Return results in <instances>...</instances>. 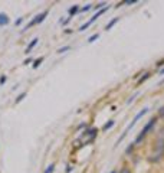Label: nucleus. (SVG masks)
I'll use <instances>...</instances> for the list:
<instances>
[{
    "label": "nucleus",
    "mask_w": 164,
    "mask_h": 173,
    "mask_svg": "<svg viewBox=\"0 0 164 173\" xmlns=\"http://www.w3.org/2000/svg\"><path fill=\"white\" fill-rule=\"evenodd\" d=\"M48 14H49V10H45V12H42L40 14H38V16H35V17H33V19L30 20L29 23H27L26 26H25V29H23V32H25V30H27V29H30L32 26H36V25H39V23H42V22H43V20L46 19V16H48Z\"/></svg>",
    "instance_id": "obj_1"
},
{
    "label": "nucleus",
    "mask_w": 164,
    "mask_h": 173,
    "mask_svg": "<svg viewBox=\"0 0 164 173\" xmlns=\"http://www.w3.org/2000/svg\"><path fill=\"white\" fill-rule=\"evenodd\" d=\"M156 123H157V118H156V117H154V118H151V120L148 121V123H147V126H145L144 128L141 130V133L147 136V133L150 131V130H151V128H153V127H154V124H156Z\"/></svg>",
    "instance_id": "obj_2"
},
{
    "label": "nucleus",
    "mask_w": 164,
    "mask_h": 173,
    "mask_svg": "<svg viewBox=\"0 0 164 173\" xmlns=\"http://www.w3.org/2000/svg\"><path fill=\"white\" fill-rule=\"evenodd\" d=\"M95 20H97V17H95V16H92L91 19L88 20L86 23H84V25H82V26L79 27L78 30H79V32H84V30H86V29H88V27L91 26V25H92V23H94V22H95Z\"/></svg>",
    "instance_id": "obj_3"
},
{
    "label": "nucleus",
    "mask_w": 164,
    "mask_h": 173,
    "mask_svg": "<svg viewBox=\"0 0 164 173\" xmlns=\"http://www.w3.org/2000/svg\"><path fill=\"white\" fill-rule=\"evenodd\" d=\"M10 23V19H9V16L6 13H0V27L2 26H6Z\"/></svg>",
    "instance_id": "obj_4"
},
{
    "label": "nucleus",
    "mask_w": 164,
    "mask_h": 173,
    "mask_svg": "<svg viewBox=\"0 0 164 173\" xmlns=\"http://www.w3.org/2000/svg\"><path fill=\"white\" fill-rule=\"evenodd\" d=\"M148 113V108H143V110H141V111H140V113L137 114V115H135V117H134V120L131 121V123H134V124H137V121L140 120V118H141V117H144L145 114Z\"/></svg>",
    "instance_id": "obj_5"
},
{
    "label": "nucleus",
    "mask_w": 164,
    "mask_h": 173,
    "mask_svg": "<svg viewBox=\"0 0 164 173\" xmlns=\"http://www.w3.org/2000/svg\"><path fill=\"white\" fill-rule=\"evenodd\" d=\"M38 42H39V39H38V38H35V39H33L32 42H30V43L27 45V48H26V51H25V53L32 52V49H33L35 46H36V45H38Z\"/></svg>",
    "instance_id": "obj_6"
},
{
    "label": "nucleus",
    "mask_w": 164,
    "mask_h": 173,
    "mask_svg": "<svg viewBox=\"0 0 164 173\" xmlns=\"http://www.w3.org/2000/svg\"><path fill=\"white\" fill-rule=\"evenodd\" d=\"M117 22H118V17H114V19H112L110 23H107V26H105V30H110V29H112V26H114Z\"/></svg>",
    "instance_id": "obj_7"
},
{
    "label": "nucleus",
    "mask_w": 164,
    "mask_h": 173,
    "mask_svg": "<svg viewBox=\"0 0 164 173\" xmlns=\"http://www.w3.org/2000/svg\"><path fill=\"white\" fill-rule=\"evenodd\" d=\"M78 12H79V6H78V5H75V6H72L71 9H69V16L72 17L73 14H76Z\"/></svg>",
    "instance_id": "obj_8"
},
{
    "label": "nucleus",
    "mask_w": 164,
    "mask_h": 173,
    "mask_svg": "<svg viewBox=\"0 0 164 173\" xmlns=\"http://www.w3.org/2000/svg\"><path fill=\"white\" fill-rule=\"evenodd\" d=\"M148 78H150V74H148V72H145L144 75H143V77H141V78H140V80L137 81V85H141V84H143L144 81H147Z\"/></svg>",
    "instance_id": "obj_9"
},
{
    "label": "nucleus",
    "mask_w": 164,
    "mask_h": 173,
    "mask_svg": "<svg viewBox=\"0 0 164 173\" xmlns=\"http://www.w3.org/2000/svg\"><path fill=\"white\" fill-rule=\"evenodd\" d=\"M114 124H115V121H114V120H110L108 123H107V124H105L104 127H102V131H107L108 128H111V127H114Z\"/></svg>",
    "instance_id": "obj_10"
},
{
    "label": "nucleus",
    "mask_w": 164,
    "mask_h": 173,
    "mask_svg": "<svg viewBox=\"0 0 164 173\" xmlns=\"http://www.w3.org/2000/svg\"><path fill=\"white\" fill-rule=\"evenodd\" d=\"M97 39H99V33H94L91 38L88 39V42H89V43H92V42H95Z\"/></svg>",
    "instance_id": "obj_11"
},
{
    "label": "nucleus",
    "mask_w": 164,
    "mask_h": 173,
    "mask_svg": "<svg viewBox=\"0 0 164 173\" xmlns=\"http://www.w3.org/2000/svg\"><path fill=\"white\" fill-rule=\"evenodd\" d=\"M42 62H43V58H39V59H36V61H35V64H33V68H35V69H36V68H39V65L42 64Z\"/></svg>",
    "instance_id": "obj_12"
},
{
    "label": "nucleus",
    "mask_w": 164,
    "mask_h": 173,
    "mask_svg": "<svg viewBox=\"0 0 164 173\" xmlns=\"http://www.w3.org/2000/svg\"><path fill=\"white\" fill-rule=\"evenodd\" d=\"M69 49H71V46L66 45V46H63V48H59V49H58V53H63V52H66V51H69Z\"/></svg>",
    "instance_id": "obj_13"
},
{
    "label": "nucleus",
    "mask_w": 164,
    "mask_h": 173,
    "mask_svg": "<svg viewBox=\"0 0 164 173\" xmlns=\"http://www.w3.org/2000/svg\"><path fill=\"white\" fill-rule=\"evenodd\" d=\"M53 170H55V165H49L48 169H46L43 173H53Z\"/></svg>",
    "instance_id": "obj_14"
},
{
    "label": "nucleus",
    "mask_w": 164,
    "mask_h": 173,
    "mask_svg": "<svg viewBox=\"0 0 164 173\" xmlns=\"http://www.w3.org/2000/svg\"><path fill=\"white\" fill-rule=\"evenodd\" d=\"M25 97H26V93H22V94H20V95H19V97L16 98V101H14V102H16V104H17V102H20V101L23 100Z\"/></svg>",
    "instance_id": "obj_15"
},
{
    "label": "nucleus",
    "mask_w": 164,
    "mask_h": 173,
    "mask_svg": "<svg viewBox=\"0 0 164 173\" xmlns=\"http://www.w3.org/2000/svg\"><path fill=\"white\" fill-rule=\"evenodd\" d=\"M104 7H105V3H104V2H102V3H98L97 6H94V9H97V10H98V9H99V10H101V9H104Z\"/></svg>",
    "instance_id": "obj_16"
},
{
    "label": "nucleus",
    "mask_w": 164,
    "mask_h": 173,
    "mask_svg": "<svg viewBox=\"0 0 164 173\" xmlns=\"http://www.w3.org/2000/svg\"><path fill=\"white\" fill-rule=\"evenodd\" d=\"M91 9H92V5H86V6L82 7L81 10H82V12H88V10H91Z\"/></svg>",
    "instance_id": "obj_17"
},
{
    "label": "nucleus",
    "mask_w": 164,
    "mask_h": 173,
    "mask_svg": "<svg viewBox=\"0 0 164 173\" xmlns=\"http://www.w3.org/2000/svg\"><path fill=\"white\" fill-rule=\"evenodd\" d=\"M137 95H138V93H135V94H134V95H132V97H130V100L127 101V104H131L132 101H134V98H135V97H137Z\"/></svg>",
    "instance_id": "obj_18"
},
{
    "label": "nucleus",
    "mask_w": 164,
    "mask_h": 173,
    "mask_svg": "<svg viewBox=\"0 0 164 173\" xmlns=\"http://www.w3.org/2000/svg\"><path fill=\"white\" fill-rule=\"evenodd\" d=\"M5 82H6V75H2L0 77V85H3Z\"/></svg>",
    "instance_id": "obj_19"
},
{
    "label": "nucleus",
    "mask_w": 164,
    "mask_h": 173,
    "mask_svg": "<svg viewBox=\"0 0 164 173\" xmlns=\"http://www.w3.org/2000/svg\"><path fill=\"white\" fill-rule=\"evenodd\" d=\"M22 22H23V17H20V19L16 20V22H14V25H16V26H19V25H22Z\"/></svg>",
    "instance_id": "obj_20"
},
{
    "label": "nucleus",
    "mask_w": 164,
    "mask_h": 173,
    "mask_svg": "<svg viewBox=\"0 0 164 173\" xmlns=\"http://www.w3.org/2000/svg\"><path fill=\"white\" fill-rule=\"evenodd\" d=\"M121 173H131V172H130V169H128V167H124V169L121 170Z\"/></svg>",
    "instance_id": "obj_21"
},
{
    "label": "nucleus",
    "mask_w": 164,
    "mask_h": 173,
    "mask_svg": "<svg viewBox=\"0 0 164 173\" xmlns=\"http://www.w3.org/2000/svg\"><path fill=\"white\" fill-rule=\"evenodd\" d=\"M160 115H161V117H164V107H161V108H160Z\"/></svg>",
    "instance_id": "obj_22"
},
{
    "label": "nucleus",
    "mask_w": 164,
    "mask_h": 173,
    "mask_svg": "<svg viewBox=\"0 0 164 173\" xmlns=\"http://www.w3.org/2000/svg\"><path fill=\"white\" fill-rule=\"evenodd\" d=\"M30 62H32V58H29V59H26L25 62H23V64H25V65H29Z\"/></svg>",
    "instance_id": "obj_23"
},
{
    "label": "nucleus",
    "mask_w": 164,
    "mask_h": 173,
    "mask_svg": "<svg viewBox=\"0 0 164 173\" xmlns=\"http://www.w3.org/2000/svg\"><path fill=\"white\" fill-rule=\"evenodd\" d=\"M163 65H164V61H160V62L157 64V67H163Z\"/></svg>",
    "instance_id": "obj_24"
},
{
    "label": "nucleus",
    "mask_w": 164,
    "mask_h": 173,
    "mask_svg": "<svg viewBox=\"0 0 164 173\" xmlns=\"http://www.w3.org/2000/svg\"><path fill=\"white\" fill-rule=\"evenodd\" d=\"M71 172H72V167L69 166V167H68V169H66V173H71Z\"/></svg>",
    "instance_id": "obj_25"
},
{
    "label": "nucleus",
    "mask_w": 164,
    "mask_h": 173,
    "mask_svg": "<svg viewBox=\"0 0 164 173\" xmlns=\"http://www.w3.org/2000/svg\"><path fill=\"white\" fill-rule=\"evenodd\" d=\"M160 75H164V68L161 69V71H160Z\"/></svg>",
    "instance_id": "obj_26"
},
{
    "label": "nucleus",
    "mask_w": 164,
    "mask_h": 173,
    "mask_svg": "<svg viewBox=\"0 0 164 173\" xmlns=\"http://www.w3.org/2000/svg\"><path fill=\"white\" fill-rule=\"evenodd\" d=\"M110 173H117V170H111V172H110Z\"/></svg>",
    "instance_id": "obj_27"
},
{
    "label": "nucleus",
    "mask_w": 164,
    "mask_h": 173,
    "mask_svg": "<svg viewBox=\"0 0 164 173\" xmlns=\"http://www.w3.org/2000/svg\"><path fill=\"white\" fill-rule=\"evenodd\" d=\"M160 84H164V80H163V81H161V82H160Z\"/></svg>",
    "instance_id": "obj_28"
}]
</instances>
